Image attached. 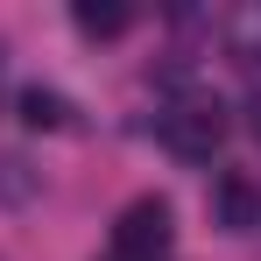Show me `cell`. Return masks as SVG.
Segmentation results:
<instances>
[{
    "instance_id": "cell-1",
    "label": "cell",
    "mask_w": 261,
    "mask_h": 261,
    "mask_svg": "<svg viewBox=\"0 0 261 261\" xmlns=\"http://www.w3.org/2000/svg\"><path fill=\"white\" fill-rule=\"evenodd\" d=\"M155 127H163V148H170V155H184V163H212L233 120H226V106H219L212 92H184V99H170V106L155 113Z\"/></svg>"
},
{
    "instance_id": "cell-2",
    "label": "cell",
    "mask_w": 261,
    "mask_h": 261,
    "mask_svg": "<svg viewBox=\"0 0 261 261\" xmlns=\"http://www.w3.org/2000/svg\"><path fill=\"white\" fill-rule=\"evenodd\" d=\"M113 254L120 261H163L170 254V205L163 198H134L113 219Z\"/></svg>"
},
{
    "instance_id": "cell-3",
    "label": "cell",
    "mask_w": 261,
    "mask_h": 261,
    "mask_svg": "<svg viewBox=\"0 0 261 261\" xmlns=\"http://www.w3.org/2000/svg\"><path fill=\"white\" fill-rule=\"evenodd\" d=\"M205 205H212V226H226V233H254V226H261V184L247 170H219Z\"/></svg>"
},
{
    "instance_id": "cell-4",
    "label": "cell",
    "mask_w": 261,
    "mask_h": 261,
    "mask_svg": "<svg viewBox=\"0 0 261 261\" xmlns=\"http://www.w3.org/2000/svg\"><path fill=\"white\" fill-rule=\"evenodd\" d=\"M71 21H78V36H92V43H113V36L134 21V7H127V0H78Z\"/></svg>"
},
{
    "instance_id": "cell-5",
    "label": "cell",
    "mask_w": 261,
    "mask_h": 261,
    "mask_svg": "<svg viewBox=\"0 0 261 261\" xmlns=\"http://www.w3.org/2000/svg\"><path fill=\"white\" fill-rule=\"evenodd\" d=\"M226 57L240 71H261V7H233L226 14Z\"/></svg>"
},
{
    "instance_id": "cell-6",
    "label": "cell",
    "mask_w": 261,
    "mask_h": 261,
    "mask_svg": "<svg viewBox=\"0 0 261 261\" xmlns=\"http://www.w3.org/2000/svg\"><path fill=\"white\" fill-rule=\"evenodd\" d=\"M36 191H43V170L29 163V155H14V148H0V205H36Z\"/></svg>"
},
{
    "instance_id": "cell-7",
    "label": "cell",
    "mask_w": 261,
    "mask_h": 261,
    "mask_svg": "<svg viewBox=\"0 0 261 261\" xmlns=\"http://www.w3.org/2000/svg\"><path fill=\"white\" fill-rule=\"evenodd\" d=\"M21 120L57 134V127H71V106H64V92H43V85H36V92H21Z\"/></svg>"
}]
</instances>
